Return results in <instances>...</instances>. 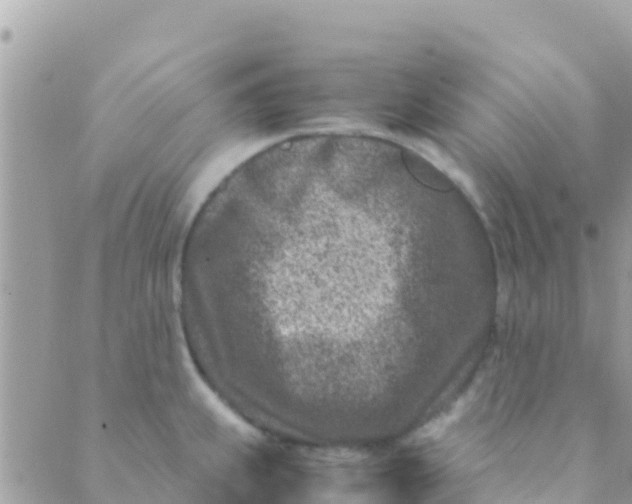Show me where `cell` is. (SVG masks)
Segmentation results:
<instances>
[{"label":"cell","mask_w":632,"mask_h":504,"mask_svg":"<svg viewBox=\"0 0 632 504\" xmlns=\"http://www.w3.org/2000/svg\"><path fill=\"white\" fill-rule=\"evenodd\" d=\"M400 217L374 191L310 179L226 203L210 242L218 318L255 379L342 390L365 355L372 244Z\"/></svg>","instance_id":"cell-1"}]
</instances>
